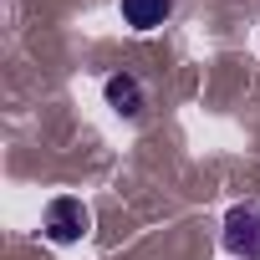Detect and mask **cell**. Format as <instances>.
<instances>
[{"label": "cell", "mask_w": 260, "mask_h": 260, "mask_svg": "<svg viewBox=\"0 0 260 260\" xmlns=\"http://www.w3.org/2000/svg\"><path fill=\"white\" fill-rule=\"evenodd\" d=\"M87 224H92V214H87L82 199L61 194V199L46 204V240H51V245H77V240L87 235Z\"/></svg>", "instance_id": "7a4b0ae2"}, {"label": "cell", "mask_w": 260, "mask_h": 260, "mask_svg": "<svg viewBox=\"0 0 260 260\" xmlns=\"http://www.w3.org/2000/svg\"><path fill=\"white\" fill-rule=\"evenodd\" d=\"M224 250L235 260H260V204H235L224 214Z\"/></svg>", "instance_id": "6da1fadb"}, {"label": "cell", "mask_w": 260, "mask_h": 260, "mask_svg": "<svg viewBox=\"0 0 260 260\" xmlns=\"http://www.w3.org/2000/svg\"><path fill=\"white\" fill-rule=\"evenodd\" d=\"M102 92H107V107H112L117 117H143V102H148V97H143V82H138L133 72L107 77V87H102Z\"/></svg>", "instance_id": "3957f363"}, {"label": "cell", "mask_w": 260, "mask_h": 260, "mask_svg": "<svg viewBox=\"0 0 260 260\" xmlns=\"http://www.w3.org/2000/svg\"><path fill=\"white\" fill-rule=\"evenodd\" d=\"M174 16V0H122V21L133 31H153Z\"/></svg>", "instance_id": "277c9868"}]
</instances>
